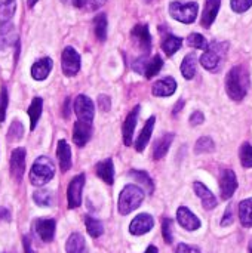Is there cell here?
<instances>
[{
	"mask_svg": "<svg viewBox=\"0 0 252 253\" xmlns=\"http://www.w3.org/2000/svg\"><path fill=\"white\" fill-rule=\"evenodd\" d=\"M98 178H101L105 184L111 185L114 182V168H113V160L111 159H105L102 162H100L95 168Z\"/></svg>",
	"mask_w": 252,
	"mask_h": 253,
	"instance_id": "cell-23",
	"label": "cell"
},
{
	"mask_svg": "<svg viewBox=\"0 0 252 253\" xmlns=\"http://www.w3.org/2000/svg\"><path fill=\"white\" fill-rule=\"evenodd\" d=\"M74 113L79 120L92 123L95 116V107L91 98H88L86 95H79L74 101Z\"/></svg>",
	"mask_w": 252,
	"mask_h": 253,
	"instance_id": "cell-8",
	"label": "cell"
},
{
	"mask_svg": "<svg viewBox=\"0 0 252 253\" xmlns=\"http://www.w3.org/2000/svg\"><path fill=\"white\" fill-rule=\"evenodd\" d=\"M220 4H221V0H206L203 13H202V21H201L202 27L209 28L212 25V22L215 21L217 13L220 10Z\"/></svg>",
	"mask_w": 252,
	"mask_h": 253,
	"instance_id": "cell-19",
	"label": "cell"
},
{
	"mask_svg": "<svg viewBox=\"0 0 252 253\" xmlns=\"http://www.w3.org/2000/svg\"><path fill=\"white\" fill-rule=\"evenodd\" d=\"M181 44H183V40H181L180 37L169 34V36H166V37L163 39V42H162V49L165 50V53H166L168 56H172V55L181 47Z\"/></svg>",
	"mask_w": 252,
	"mask_h": 253,
	"instance_id": "cell-31",
	"label": "cell"
},
{
	"mask_svg": "<svg viewBox=\"0 0 252 253\" xmlns=\"http://www.w3.org/2000/svg\"><path fill=\"white\" fill-rule=\"evenodd\" d=\"M144 200V191L137 187V185H126L120 196H119V203H117V209L120 215H129L132 211L138 209L141 206Z\"/></svg>",
	"mask_w": 252,
	"mask_h": 253,
	"instance_id": "cell-4",
	"label": "cell"
},
{
	"mask_svg": "<svg viewBox=\"0 0 252 253\" xmlns=\"http://www.w3.org/2000/svg\"><path fill=\"white\" fill-rule=\"evenodd\" d=\"M146 1H151V0H146Z\"/></svg>",
	"mask_w": 252,
	"mask_h": 253,
	"instance_id": "cell-57",
	"label": "cell"
},
{
	"mask_svg": "<svg viewBox=\"0 0 252 253\" xmlns=\"http://www.w3.org/2000/svg\"><path fill=\"white\" fill-rule=\"evenodd\" d=\"M138 114H140V105L132 108V111L128 114V117L123 123V141H125V145H128V147L132 144V135H134L135 126H137Z\"/></svg>",
	"mask_w": 252,
	"mask_h": 253,
	"instance_id": "cell-16",
	"label": "cell"
},
{
	"mask_svg": "<svg viewBox=\"0 0 252 253\" xmlns=\"http://www.w3.org/2000/svg\"><path fill=\"white\" fill-rule=\"evenodd\" d=\"M154 123H156V117H150V119L147 120V123L144 125V127H143V130H141V133H140V136H138V139H137V142H135L137 151H140V153L144 151L146 145H147L149 141H150V136H151Z\"/></svg>",
	"mask_w": 252,
	"mask_h": 253,
	"instance_id": "cell-24",
	"label": "cell"
},
{
	"mask_svg": "<svg viewBox=\"0 0 252 253\" xmlns=\"http://www.w3.org/2000/svg\"><path fill=\"white\" fill-rule=\"evenodd\" d=\"M183 105H184V102L183 101H180L177 105H175V110H174V114H177L178 111H181V108H183Z\"/></svg>",
	"mask_w": 252,
	"mask_h": 253,
	"instance_id": "cell-52",
	"label": "cell"
},
{
	"mask_svg": "<svg viewBox=\"0 0 252 253\" xmlns=\"http://www.w3.org/2000/svg\"><path fill=\"white\" fill-rule=\"evenodd\" d=\"M175 253H201V251L196 246H190V245H186V243H180L177 246Z\"/></svg>",
	"mask_w": 252,
	"mask_h": 253,
	"instance_id": "cell-44",
	"label": "cell"
},
{
	"mask_svg": "<svg viewBox=\"0 0 252 253\" xmlns=\"http://www.w3.org/2000/svg\"><path fill=\"white\" fill-rule=\"evenodd\" d=\"M230 4L235 12L244 13L252 6V0H230Z\"/></svg>",
	"mask_w": 252,
	"mask_h": 253,
	"instance_id": "cell-42",
	"label": "cell"
},
{
	"mask_svg": "<svg viewBox=\"0 0 252 253\" xmlns=\"http://www.w3.org/2000/svg\"><path fill=\"white\" fill-rule=\"evenodd\" d=\"M177 90V82L172 77H165L153 84V95L156 96H171Z\"/></svg>",
	"mask_w": 252,
	"mask_h": 253,
	"instance_id": "cell-17",
	"label": "cell"
},
{
	"mask_svg": "<svg viewBox=\"0 0 252 253\" xmlns=\"http://www.w3.org/2000/svg\"><path fill=\"white\" fill-rule=\"evenodd\" d=\"M61 65H62V73L68 77L76 76L80 70V55L73 49L71 46H67L62 50L61 56Z\"/></svg>",
	"mask_w": 252,
	"mask_h": 253,
	"instance_id": "cell-6",
	"label": "cell"
},
{
	"mask_svg": "<svg viewBox=\"0 0 252 253\" xmlns=\"http://www.w3.org/2000/svg\"><path fill=\"white\" fill-rule=\"evenodd\" d=\"M42 110H43V99L39 98V96H36V98L31 101L30 107H28L30 129H31V130L36 129V125H37V122H39V119H40V116H42Z\"/></svg>",
	"mask_w": 252,
	"mask_h": 253,
	"instance_id": "cell-27",
	"label": "cell"
},
{
	"mask_svg": "<svg viewBox=\"0 0 252 253\" xmlns=\"http://www.w3.org/2000/svg\"><path fill=\"white\" fill-rule=\"evenodd\" d=\"M55 228H56V222L55 219H37L36 224H34V230L37 233V236L49 243L53 240V236H55Z\"/></svg>",
	"mask_w": 252,
	"mask_h": 253,
	"instance_id": "cell-14",
	"label": "cell"
},
{
	"mask_svg": "<svg viewBox=\"0 0 252 253\" xmlns=\"http://www.w3.org/2000/svg\"><path fill=\"white\" fill-rule=\"evenodd\" d=\"M172 141H174V133H166V135H163L162 138H159V139L156 141V144H154L153 157H154L156 160L163 159V157L166 156V153H168V150H169Z\"/></svg>",
	"mask_w": 252,
	"mask_h": 253,
	"instance_id": "cell-25",
	"label": "cell"
},
{
	"mask_svg": "<svg viewBox=\"0 0 252 253\" xmlns=\"http://www.w3.org/2000/svg\"><path fill=\"white\" fill-rule=\"evenodd\" d=\"M250 89V74L245 67H233L226 77V90L233 101H242Z\"/></svg>",
	"mask_w": 252,
	"mask_h": 253,
	"instance_id": "cell-1",
	"label": "cell"
},
{
	"mask_svg": "<svg viewBox=\"0 0 252 253\" xmlns=\"http://www.w3.org/2000/svg\"><path fill=\"white\" fill-rule=\"evenodd\" d=\"M129 176L135 178V181H138L141 185H144V188H146L150 194L154 191V184H153V181H151V178L149 176L147 172H144V170H131V172H129Z\"/></svg>",
	"mask_w": 252,
	"mask_h": 253,
	"instance_id": "cell-33",
	"label": "cell"
},
{
	"mask_svg": "<svg viewBox=\"0 0 252 253\" xmlns=\"http://www.w3.org/2000/svg\"><path fill=\"white\" fill-rule=\"evenodd\" d=\"M131 37L134 39V42L144 50V53L147 55L151 49V37H150V31L147 25H135L131 31Z\"/></svg>",
	"mask_w": 252,
	"mask_h": 253,
	"instance_id": "cell-12",
	"label": "cell"
},
{
	"mask_svg": "<svg viewBox=\"0 0 252 253\" xmlns=\"http://www.w3.org/2000/svg\"><path fill=\"white\" fill-rule=\"evenodd\" d=\"M7 104H9V95H7V89L3 87L0 92V122H4L6 117V111H7Z\"/></svg>",
	"mask_w": 252,
	"mask_h": 253,
	"instance_id": "cell-41",
	"label": "cell"
},
{
	"mask_svg": "<svg viewBox=\"0 0 252 253\" xmlns=\"http://www.w3.org/2000/svg\"><path fill=\"white\" fill-rule=\"evenodd\" d=\"M95 25V36L100 42H104L107 39V16L105 13H100L94 19Z\"/></svg>",
	"mask_w": 252,
	"mask_h": 253,
	"instance_id": "cell-32",
	"label": "cell"
},
{
	"mask_svg": "<svg viewBox=\"0 0 252 253\" xmlns=\"http://www.w3.org/2000/svg\"><path fill=\"white\" fill-rule=\"evenodd\" d=\"M233 222V216H232V208H229L227 211H226V213H224V218H223V221H221V225L223 227H226V225H230Z\"/></svg>",
	"mask_w": 252,
	"mask_h": 253,
	"instance_id": "cell-49",
	"label": "cell"
},
{
	"mask_svg": "<svg viewBox=\"0 0 252 253\" xmlns=\"http://www.w3.org/2000/svg\"><path fill=\"white\" fill-rule=\"evenodd\" d=\"M227 49H229V43H226V42H212L208 46V49L205 50V53L201 56L202 67L209 70V71H218L224 64Z\"/></svg>",
	"mask_w": 252,
	"mask_h": 253,
	"instance_id": "cell-2",
	"label": "cell"
},
{
	"mask_svg": "<svg viewBox=\"0 0 252 253\" xmlns=\"http://www.w3.org/2000/svg\"><path fill=\"white\" fill-rule=\"evenodd\" d=\"M144 253H159L157 252V248H154V246H149L147 248V251Z\"/></svg>",
	"mask_w": 252,
	"mask_h": 253,
	"instance_id": "cell-53",
	"label": "cell"
},
{
	"mask_svg": "<svg viewBox=\"0 0 252 253\" xmlns=\"http://www.w3.org/2000/svg\"><path fill=\"white\" fill-rule=\"evenodd\" d=\"M37 1H39V0H27V4H28V7H33Z\"/></svg>",
	"mask_w": 252,
	"mask_h": 253,
	"instance_id": "cell-55",
	"label": "cell"
},
{
	"mask_svg": "<svg viewBox=\"0 0 252 253\" xmlns=\"http://www.w3.org/2000/svg\"><path fill=\"white\" fill-rule=\"evenodd\" d=\"M193 188H195V193L198 194V197L202 200V205L206 211H211L217 206V199L211 193V190H208L206 185H203L202 182H195Z\"/></svg>",
	"mask_w": 252,
	"mask_h": 253,
	"instance_id": "cell-18",
	"label": "cell"
},
{
	"mask_svg": "<svg viewBox=\"0 0 252 253\" xmlns=\"http://www.w3.org/2000/svg\"><path fill=\"white\" fill-rule=\"evenodd\" d=\"M13 43H18V36L13 24H0V50L12 46Z\"/></svg>",
	"mask_w": 252,
	"mask_h": 253,
	"instance_id": "cell-20",
	"label": "cell"
},
{
	"mask_svg": "<svg viewBox=\"0 0 252 253\" xmlns=\"http://www.w3.org/2000/svg\"><path fill=\"white\" fill-rule=\"evenodd\" d=\"M203 120H205V117H203V113L202 111H195L190 116V125L192 126H199V125L203 123Z\"/></svg>",
	"mask_w": 252,
	"mask_h": 253,
	"instance_id": "cell-47",
	"label": "cell"
},
{
	"mask_svg": "<svg viewBox=\"0 0 252 253\" xmlns=\"http://www.w3.org/2000/svg\"><path fill=\"white\" fill-rule=\"evenodd\" d=\"M22 243H24V249H25V253H36L34 248H33V242H31V237H30V236H24V239H22Z\"/></svg>",
	"mask_w": 252,
	"mask_h": 253,
	"instance_id": "cell-48",
	"label": "cell"
},
{
	"mask_svg": "<svg viewBox=\"0 0 252 253\" xmlns=\"http://www.w3.org/2000/svg\"><path fill=\"white\" fill-rule=\"evenodd\" d=\"M52 67H53V62H52L50 58H42V59H39V61H36L33 64V67H31V77L34 80H45L49 76Z\"/></svg>",
	"mask_w": 252,
	"mask_h": 253,
	"instance_id": "cell-21",
	"label": "cell"
},
{
	"mask_svg": "<svg viewBox=\"0 0 252 253\" xmlns=\"http://www.w3.org/2000/svg\"><path fill=\"white\" fill-rule=\"evenodd\" d=\"M85 225H86L88 234H89L91 237H94V239H97V237L102 236V233H104V227H102V224H101L98 219H95V218L86 216V218H85Z\"/></svg>",
	"mask_w": 252,
	"mask_h": 253,
	"instance_id": "cell-34",
	"label": "cell"
},
{
	"mask_svg": "<svg viewBox=\"0 0 252 253\" xmlns=\"http://www.w3.org/2000/svg\"><path fill=\"white\" fill-rule=\"evenodd\" d=\"M215 150V144H214V141L211 139V138H208V136H203V138H201L198 142H196V148H195V151H196V154H205V153H211V151H214Z\"/></svg>",
	"mask_w": 252,
	"mask_h": 253,
	"instance_id": "cell-37",
	"label": "cell"
},
{
	"mask_svg": "<svg viewBox=\"0 0 252 253\" xmlns=\"http://www.w3.org/2000/svg\"><path fill=\"white\" fill-rule=\"evenodd\" d=\"M15 10H16V0H1L0 1V24L9 22Z\"/></svg>",
	"mask_w": 252,
	"mask_h": 253,
	"instance_id": "cell-30",
	"label": "cell"
},
{
	"mask_svg": "<svg viewBox=\"0 0 252 253\" xmlns=\"http://www.w3.org/2000/svg\"><path fill=\"white\" fill-rule=\"evenodd\" d=\"M198 10H199V6L195 1H189V3L172 1L169 4V15L183 24L195 22V19L198 16Z\"/></svg>",
	"mask_w": 252,
	"mask_h": 253,
	"instance_id": "cell-5",
	"label": "cell"
},
{
	"mask_svg": "<svg viewBox=\"0 0 252 253\" xmlns=\"http://www.w3.org/2000/svg\"><path fill=\"white\" fill-rule=\"evenodd\" d=\"M73 3H74V6H77V7H82L83 3H85V0H73Z\"/></svg>",
	"mask_w": 252,
	"mask_h": 253,
	"instance_id": "cell-54",
	"label": "cell"
},
{
	"mask_svg": "<svg viewBox=\"0 0 252 253\" xmlns=\"http://www.w3.org/2000/svg\"><path fill=\"white\" fill-rule=\"evenodd\" d=\"M187 43H189V46H192V47H196V49H203V50H206L208 49V42H206V39L202 36V34H198V33H193V34H190L189 37H187Z\"/></svg>",
	"mask_w": 252,
	"mask_h": 253,
	"instance_id": "cell-38",
	"label": "cell"
},
{
	"mask_svg": "<svg viewBox=\"0 0 252 253\" xmlns=\"http://www.w3.org/2000/svg\"><path fill=\"white\" fill-rule=\"evenodd\" d=\"M33 200L39 206H50L52 202H53V196H52V193L49 190H37L33 194Z\"/></svg>",
	"mask_w": 252,
	"mask_h": 253,
	"instance_id": "cell-36",
	"label": "cell"
},
{
	"mask_svg": "<svg viewBox=\"0 0 252 253\" xmlns=\"http://www.w3.org/2000/svg\"><path fill=\"white\" fill-rule=\"evenodd\" d=\"M239 218L244 227H252V199H247L239 205Z\"/></svg>",
	"mask_w": 252,
	"mask_h": 253,
	"instance_id": "cell-29",
	"label": "cell"
},
{
	"mask_svg": "<svg viewBox=\"0 0 252 253\" xmlns=\"http://www.w3.org/2000/svg\"><path fill=\"white\" fill-rule=\"evenodd\" d=\"M25 170V150L15 148L10 154V175L15 181H21Z\"/></svg>",
	"mask_w": 252,
	"mask_h": 253,
	"instance_id": "cell-10",
	"label": "cell"
},
{
	"mask_svg": "<svg viewBox=\"0 0 252 253\" xmlns=\"http://www.w3.org/2000/svg\"><path fill=\"white\" fill-rule=\"evenodd\" d=\"M22 133H24V126L21 122L18 120H13L9 130H7V139L9 141H19L22 138Z\"/></svg>",
	"mask_w": 252,
	"mask_h": 253,
	"instance_id": "cell-39",
	"label": "cell"
},
{
	"mask_svg": "<svg viewBox=\"0 0 252 253\" xmlns=\"http://www.w3.org/2000/svg\"><path fill=\"white\" fill-rule=\"evenodd\" d=\"M64 117L65 119L70 117V99L68 98L65 99V104H64Z\"/></svg>",
	"mask_w": 252,
	"mask_h": 253,
	"instance_id": "cell-51",
	"label": "cell"
},
{
	"mask_svg": "<svg viewBox=\"0 0 252 253\" xmlns=\"http://www.w3.org/2000/svg\"><path fill=\"white\" fill-rule=\"evenodd\" d=\"M105 1H107V0H85L83 6H85L88 10H97V9H100Z\"/></svg>",
	"mask_w": 252,
	"mask_h": 253,
	"instance_id": "cell-45",
	"label": "cell"
},
{
	"mask_svg": "<svg viewBox=\"0 0 252 253\" xmlns=\"http://www.w3.org/2000/svg\"><path fill=\"white\" fill-rule=\"evenodd\" d=\"M239 157H241L242 166H245V168H252V145L251 144L245 142V144L241 147Z\"/></svg>",
	"mask_w": 252,
	"mask_h": 253,
	"instance_id": "cell-40",
	"label": "cell"
},
{
	"mask_svg": "<svg viewBox=\"0 0 252 253\" xmlns=\"http://www.w3.org/2000/svg\"><path fill=\"white\" fill-rule=\"evenodd\" d=\"M55 175V165L49 157H37L30 170V182L36 187L46 185Z\"/></svg>",
	"mask_w": 252,
	"mask_h": 253,
	"instance_id": "cell-3",
	"label": "cell"
},
{
	"mask_svg": "<svg viewBox=\"0 0 252 253\" xmlns=\"http://www.w3.org/2000/svg\"><path fill=\"white\" fill-rule=\"evenodd\" d=\"M162 65H163V61H162V58H160L159 55L153 56L150 61H147L146 71H144L146 77H147V79H151V77H154V76H156V74L160 71Z\"/></svg>",
	"mask_w": 252,
	"mask_h": 253,
	"instance_id": "cell-35",
	"label": "cell"
},
{
	"mask_svg": "<svg viewBox=\"0 0 252 253\" xmlns=\"http://www.w3.org/2000/svg\"><path fill=\"white\" fill-rule=\"evenodd\" d=\"M65 251L67 253H88L86 252V243H85V239L82 237V234L73 233L67 240Z\"/></svg>",
	"mask_w": 252,
	"mask_h": 253,
	"instance_id": "cell-26",
	"label": "cell"
},
{
	"mask_svg": "<svg viewBox=\"0 0 252 253\" xmlns=\"http://www.w3.org/2000/svg\"><path fill=\"white\" fill-rule=\"evenodd\" d=\"M92 135V123L77 120L73 127V141L77 147H83Z\"/></svg>",
	"mask_w": 252,
	"mask_h": 253,
	"instance_id": "cell-11",
	"label": "cell"
},
{
	"mask_svg": "<svg viewBox=\"0 0 252 253\" xmlns=\"http://www.w3.org/2000/svg\"><path fill=\"white\" fill-rule=\"evenodd\" d=\"M98 107H100V110H102V111H108L110 107H111L110 98H108L107 95H100V96H98Z\"/></svg>",
	"mask_w": 252,
	"mask_h": 253,
	"instance_id": "cell-46",
	"label": "cell"
},
{
	"mask_svg": "<svg viewBox=\"0 0 252 253\" xmlns=\"http://www.w3.org/2000/svg\"><path fill=\"white\" fill-rule=\"evenodd\" d=\"M162 233H163V239H165V242L168 243V245H171L172 243V240H174V237H172V221L168 218H165L163 219V222H162Z\"/></svg>",
	"mask_w": 252,
	"mask_h": 253,
	"instance_id": "cell-43",
	"label": "cell"
},
{
	"mask_svg": "<svg viewBox=\"0 0 252 253\" xmlns=\"http://www.w3.org/2000/svg\"><path fill=\"white\" fill-rule=\"evenodd\" d=\"M196 64H198L196 55L195 53H187L186 58L181 62V74L186 79H193L195 74H196Z\"/></svg>",
	"mask_w": 252,
	"mask_h": 253,
	"instance_id": "cell-28",
	"label": "cell"
},
{
	"mask_svg": "<svg viewBox=\"0 0 252 253\" xmlns=\"http://www.w3.org/2000/svg\"><path fill=\"white\" fill-rule=\"evenodd\" d=\"M238 188V178L232 169H226L220 178V190L223 200H229Z\"/></svg>",
	"mask_w": 252,
	"mask_h": 253,
	"instance_id": "cell-9",
	"label": "cell"
},
{
	"mask_svg": "<svg viewBox=\"0 0 252 253\" xmlns=\"http://www.w3.org/2000/svg\"><path fill=\"white\" fill-rule=\"evenodd\" d=\"M177 219H178V224L187 230V231H195L201 227V221L196 215H193L187 208L181 206L178 211H177Z\"/></svg>",
	"mask_w": 252,
	"mask_h": 253,
	"instance_id": "cell-15",
	"label": "cell"
},
{
	"mask_svg": "<svg viewBox=\"0 0 252 253\" xmlns=\"http://www.w3.org/2000/svg\"><path fill=\"white\" fill-rule=\"evenodd\" d=\"M250 253H252V239L251 242H250Z\"/></svg>",
	"mask_w": 252,
	"mask_h": 253,
	"instance_id": "cell-56",
	"label": "cell"
},
{
	"mask_svg": "<svg viewBox=\"0 0 252 253\" xmlns=\"http://www.w3.org/2000/svg\"><path fill=\"white\" fill-rule=\"evenodd\" d=\"M56 157H58L61 170H62V172H67V170L71 168V148H70V145L67 144V141L61 139V141L58 142V147H56Z\"/></svg>",
	"mask_w": 252,
	"mask_h": 253,
	"instance_id": "cell-22",
	"label": "cell"
},
{
	"mask_svg": "<svg viewBox=\"0 0 252 253\" xmlns=\"http://www.w3.org/2000/svg\"><path fill=\"white\" fill-rule=\"evenodd\" d=\"M153 225H154L153 218L149 213H141L132 219V222L129 225V231L134 236H143V234L149 233L153 228Z\"/></svg>",
	"mask_w": 252,
	"mask_h": 253,
	"instance_id": "cell-13",
	"label": "cell"
},
{
	"mask_svg": "<svg viewBox=\"0 0 252 253\" xmlns=\"http://www.w3.org/2000/svg\"><path fill=\"white\" fill-rule=\"evenodd\" d=\"M85 187V175L80 173L77 176H74L71 179V182L68 184V190H67V200H68V208L70 209H76L82 205V191Z\"/></svg>",
	"mask_w": 252,
	"mask_h": 253,
	"instance_id": "cell-7",
	"label": "cell"
},
{
	"mask_svg": "<svg viewBox=\"0 0 252 253\" xmlns=\"http://www.w3.org/2000/svg\"><path fill=\"white\" fill-rule=\"evenodd\" d=\"M0 221L1 222H10V212L6 208H0Z\"/></svg>",
	"mask_w": 252,
	"mask_h": 253,
	"instance_id": "cell-50",
	"label": "cell"
}]
</instances>
